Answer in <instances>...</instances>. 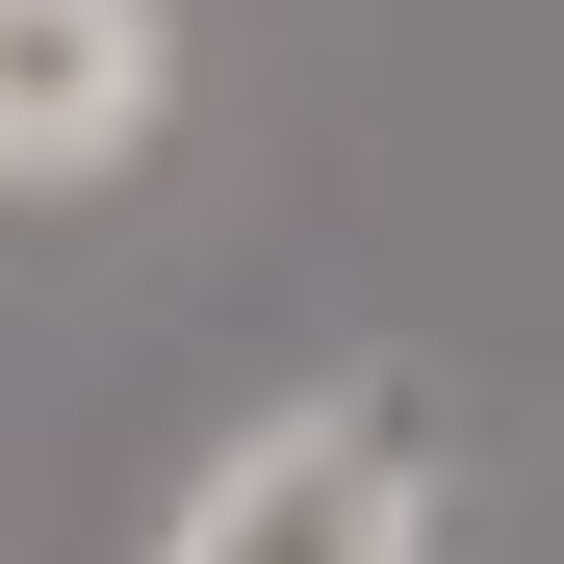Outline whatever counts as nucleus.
<instances>
[{
	"label": "nucleus",
	"mask_w": 564,
	"mask_h": 564,
	"mask_svg": "<svg viewBox=\"0 0 564 564\" xmlns=\"http://www.w3.org/2000/svg\"><path fill=\"white\" fill-rule=\"evenodd\" d=\"M154 564H436V386L411 359H308V386L154 513Z\"/></svg>",
	"instance_id": "f257e3e1"
},
{
	"label": "nucleus",
	"mask_w": 564,
	"mask_h": 564,
	"mask_svg": "<svg viewBox=\"0 0 564 564\" xmlns=\"http://www.w3.org/2000/svg\"><path fill=\"white\" fill-rule=\"evenodd\" d=\"M180 129V0H0V206H77Z\"/></svg>",
	"instance_id": "f03ea898"
}]
</instances>
